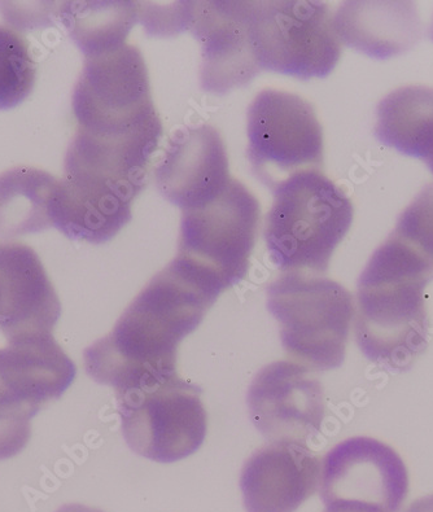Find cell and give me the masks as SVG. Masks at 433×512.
<instances>
[{
	"instance_id": "6da1fadb",
	"label": "cell",
	"mask_w": 433,
	"mask_h": 512,
	"mask_svg": "<svg viewBox=\"0 0 433 512\" xmlns=\"http://www.w3.org/2000/svg\"><path fill=\"white\" fill-rule=\"evenodd\" d=\"M223 291L174 258L139 293L115 328L85 350L90 378L117 393L177 374L179 344L203 322Z\"/></svg>"
},
{
	"instance_id": "7a4b0ae2",
	"label": "cell",
	"mask_w": 433,
	"mask_h": 512,
	"mask_svg": "<svg viewBox=\"0 0 433 512\" xmlns=\"http://www.w3.org/2000/svg\"><path fill=\"white\" fill-rule=\"evenodd\" d=\"M432 278L433 261L396 235L376 249L357 284L356 340L367 360L405 371L427 349Z\"/></svg>"
},
{
	"instance_id": "3957f363",
	"label": "cell",
	"mask_w": 433,
	"mask_h": 512,
	"mask_svg": "<svg viewBox=\"0 0 433 512\" xmlns=\"http://www.w3.org/2000/svg\"><path fill=\"white\" fill-rule=\"evenodd\" d=\"M273 194L264 230L271 262L284 273H326L351 229V199L321 170L293 174Z\"/></svg>"
},
{
	"instance_id": "277c9868",
	"label": "cell",
	"mask_w": 433,
	"mask_h": 512,
	"mask_svg": "<svg viewBox=\"0 0 433 512\" xmlns=\"http://www.w3.org/2000/svg\"><path fill=\"white\" fill-rule=\"evenodd\" d=\"M268 310L293 360L312 371L343 365L354 314L347 288L318 275L284 273L268 288Z\"/></svg>"
},
{
	"instance_id": "5b68a950",
	"label": "cell",
	"mask_w": 433,
	"mask_h": 512,
	"mask_svg": "<svg viewBox=\"0 0 433 512\" xmlns=\"http://www.w3.org/2000/svg\"><path fill=\"white\" fill-rule=\"evenodd\" d=\"M248 37L258 68L301 78H325L341 56L330 8L323 2H249Z\"/></svg>"
},
{
	"instance_id": "8992f818",
	"label": "cell",
	"mask_w": 433,
	"mask_h": 512,
	"mask_svg": "<svg viewBox=\"0 0 433 512\" xmlns=\"http://www.w3.org/2000/svg\"><path fill=\"white\" fill-rule=\"evenodd\" d=\"M78 129L122 138L163 126L153 104L146 61L128 45L87 58L73 93Z\"/></svg>"
},
{
	"instance_id": "52a82bcc",
	"label": "cell",
	"mask_w": 433,
	"mask_h": 512,
	"mask_svg": "<svg viewBox=\"0 0 433 512\" xmlns=\"http://www.w3.org/2000/svg\"><path fill=\"white\" fill-rule=\"evenodd\" d=\"M260 216L256 196L231 178L216 199L182 210L177 258L229 290L247 277Z\"/></svg>"
},
{
	"instance_id": "ba28073f",
	"label": "cell",
	"mask_w": 433,
	"mask_h": 512,
	"mask_svg": "<svg viewBox=\"0 0 433 512\" xmlns=\"http://www.w3.org/2000/svg\"><path fill=\"white\" fill-rule=\"evenodd\" d=\"M201 389L178 375L117 393L122 435L130 449L157 463L182 461L207 436Z\"/></svg>"
},
{
	"instance_id": "9c48e42d",
	"label": "cell",
	"mask_w": 433,
	"mask_h": 512,
	"mask_svg": "<svg viewBox=\"0 0 433 512\" xmlns=\"http://www.w3.org/2000/svg\"><path fill=\"white\" fill-rule=\"evenodd\" d=\"M77 367L52 335L8 341L0 348V461L23 452L30 422L76 379Z\"/></svg>"
},
{
	"instance_id": "30bf717a",
	"label": "cell",
	"mask_w": 433,
	"mask_h": 512,
	"mask_svg": "<svg viewBox=\"0 0 433 512\" xmlns=\"http://www.w3.org/2000/svg\"><path fill=\"white\" fill-rule=\"evenodd\" d=\"M247 133L253 173L271 190L293 174L322 168V126L299 95L261 91L249 105Z\"/></svg>"
},
{
	"instance_id": "8fae6325",
	"label": "cell",
	"mask_w": 433,
	"mask_h": 512,
	"mask_svg": "<svg viewBox=\"0 0 433 512\" xmlns=\"http://www.w3.org/2000/svg\"><path fill=\"white\" fill-rule=\"evenodd\" d=\"M321 498L327 511L398 512L409 475L395 449L371 437H352L323 459Z\"/></svg>"
},
{
	"instance_id": "7c38bea8",
	"label": "cell",
	"mask_w": 433,
	"mask_h": 512,
	"mask_svg": "<svg viewBox=\"0 0 433 512\" xmlns=\"http://www.w3.org/2000/svg\"><path fill=\"white\" fill-rule=\"evenodd\" d=\"M249 418L271 443L306 444L321 432L325 395L313 371L300 363H270L248 389Z\"/></svg>"
},
{
	"instance_id": "4fadbf2b",
	"label": "cell",
	"mask_w": 433,
	"mask_h": 512,
	"mask_svg": "<svg viewBox=\"0 0 433 512\" xmlns=\"http://www.w3.org/2000/svg\"><path fill=\"white\" fill-rule=\"evenodd\" d=\"M155 178L164 198L182 210L216 199L231 181L220 133L209 125L177 130L156 166Z\"/></svg>"
},
{
	"instance_id": "5bb4252c",
	"label": "cell",
	"mask_w": 433,
	"mask_h": 512,
	"mask_svg": "<svg viewBox=\"0 0 433 512\" xmlns=\"http://www.w3.org/2000/svg\"><path fill=\"white\" fill-rule=\"evenodd\" d=\"M249 2H194L190 29L203 47L201 86L225 95L260 72L248 37Z\"/></svg>"
},
{
	"instance_id": "9a60e30c",
	"label": "cell",
	"mask_w": 433,
	"mask_h": 512,
	"mask_svg": "<svg viewBox=\"0 0 433 512\" xmlns=\"http://www.w3.org/2000/svg\"><path fill=\"white\" fill-rule=\"evenodd\" d=\"M61 304L34 249L0 243V331L7 340L52 335Z\"/></svg>"
},
{
	"instance_id": "2e32d148",
	"label": "cell",
	"mask_w": 433,
	"mask_h": 512,
	"mask_svg": "<svg viewBox=\"0 0 433 512\" xmlns=\"http://www.w3.org/2000/svg\"><path fill=\"white\" fill-rule=\"evenodd\" d=\"M321 459L299 443H271L248 459L240 478L247 512H295L316 493Z\"/></svg>"
},
{
	"instance_id": "e0dca14e",
	"label": "cell",
	"mask_w": 433,
	"mask_h": 512,
	"mask_svg": "<svg viewBox=\"0 0 433 512\" xmlns=\"http://www.w3.org/2000/svg\"><path fill=\"white\" fill-rule=\"evenodd\" d=\"M163 126L124 138L95 137L78 129L65 157V174L115 188L137 198Z\"/></svg>"
},
{
	"instance_id": "ac0fdd59",
	"label": "cell",
	"mask_w": 433,
	"mask_h": 512,
	"mask_svg": "<svg viewBox=\"0 0 433 512\" xmlns=\"http://www.w3.org/2000/svg\"><path fill=\"white\" fill-rule=\"evenodd\" d=\"M133 201L115 188L64 175L52 191L48 212L52 226L69 239L103 244L131 221Z\"/></svg>"
},
{
	"instance_id": "d6986e66",
	"label": "cell",
	"mask_w": 433,
	"mask_h": 512,
	"mask_svg": "<svg viewBox=\"0 0 433 512\" xmlns=\"http://www.w3.org/2000/svg\"><path fill=\"white\" fill-rule=\"evenodd\" d=\"M334 23L340 41L376 59L402 54L422 34L411 2H347L339 8Z\"/></svg>"
},
{
	"instance_id": "ffe728a7",
	"label": "cell",
	"mask_w": 433,
	"mask_h": 512,
	"mask_svg": "<svg viewBox=\"0 0 433 512\" xmlns=\"http://www.w3.org/2000/svg\"><path fill=\"white\" fill-rule=\"evenodd\" d=\"M375 137L384 146L426 163L433 173V89L401 87L378 107Z\"/></svg>"
},
{
	"instance_id": "44dd1931",
	"label": "cell",
	"mask_w": 433,
	"mask_h": 512,
	"mask_svg": "<svg viewBox=\"0 0 433 512\" xmlns=\"http://www.w3.org/2000/svg\"><path fill=\"white\" fill-rule=\"evenodd\" d=\"M56 182L54 175L28 166L0 174V236L36 234L52 226L48 205Z\"/></svg>"
},
{
	"instance_id": "7402d4cb",
	"label": "cell",
	"mask_w": 433,
	"mask_h": 512,
	"mask_svg": "<svg viewBox=\"0 0 433 512\" xmlns=\"http://www.w3.org/2000/svg\"><path fill=\"white\" fill-rule=\"evenodd\" d=\"M138 19L134 2H73L63 12V23L86 59L124 46Z\"/></svg>"
},
{
	"instance_id": "603a6c76",
	"label": "cell",
	"mask_w": 433,
	"mask_h": 512,
	"mask_svg": "<svg viewBox=\"0 0 433 512\" xmlns=\"http://www.w3.org/2000/svg\"><path fill=\"white\" fill-rule=\"evenodd\" d=\"M36 83V64L29 43L15 30L0 26V109L24 102Z\"/></svg>"
},
{
	"instance_id": "cb8c5ba5",
	"label": "cell",
	"mask_w": 433,
	"mask_h": 512,
	"mask_svg": "<svg viewBox=\"0 0 433 512\" xmlns=\"http://www.w3.org/2000/svg\"><path fill=\"white\" fill-rule=\"evenodd\" d=\"M392 234L433 261V183L401 213Z\"/></svg>"
},
{
	"instance_id": "d4e9b609",
	"label": "cell",
	"mask_w": 433,
	"mask_h": 512,
	"mask_svg": "<svg viewBox=\"0 0 433 512\" xmlns=\"http://www.w3.org/2000/svg\"><path fill=\"white\" fill-rule=\"evenodd\" d=\"M404 512H433V494L414 501Z\"/></svg>"
},
{
	"instance_id": "484cf974",
	"label": "cell",
	"mask_w": 433,
	"mask_h": 512,
	"mask_svg": "<svg viewBox=\"0 0 433 512\" xmlns=\"http://www.w3.org/2000/svg\"><path fill=\"white\" fill-rule=\"evenodd\" d=\"M56 512H104L99 509H94V507H87L85 505H78V503H74V505H65L61 507Z\"/></svg>"
},
{
	"instance_id": "4316f807",
	"label": "cell",
	"mask_w": 433,
	"mask_h": 512,
	"mask_svg": "<svg viewBox=\"0 0 433 512\" xmlns=\"http://www.w3.org/2000/svg\"><path fill=\"white\" fill-rule=\"evenodd\" d=\"M326 512H335V511H326ZM336 512H344V511H336Z\"/></svg>"
},
{
	"instance_id": "83f0119b",
	"label": "cell",
	"mask_w": 433,
	"mask_h": 512,
	"mask_svg": "<svg viewBox=\"0 0 433 512\" xmlns=\"http://www.w3.org/2000/svg\"><path fill=\"white\" fill-rule=\"evenodd\" d=\"M432 38H433V28H432Z\"/></svg>"
}]
</instances>
